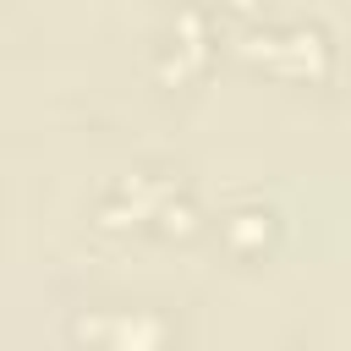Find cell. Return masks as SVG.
<instances>
[{"instance_id": "cell-1", "label": "cell", "mask_w": 351, "mask_h": 351, "mask_svg": "<svg viewBox=\"0 0 351 351\" xmlns=\"http://www.w3.org/2000/svg\"><path fill=\"white\" fill-rule=\"evenodd\" d=\"M241 55L263 66L280 82H324L329 77V33L313 22H274V27H247Z\"/></svg>"}, {"instance_id": "cell-2", "label": "cell", "mask_w": 351, "mask_h": 351, "mask_svg": "<svg viewBox=\"0 0 351 351\" xmlns=\"http://www.w3.org/2000/svg\"><path fill=\"white\" fill-rule=\"evenodd\" d=\"M82 351H170V318L159 307H88L71 318Z\"/></svg>"}, {"instance_id": "cell-3", "label": "cell", "mask_w": 351, "mask_h": 351, "mask_svg": "<svg viewBox=\"0 0 351 351\" xmlns=\"http://www.w3.org/2000/svg\"><path fill=\"white\" fill-rule=\"evenodd\" d=\"M181 197V181L165 170H132L99 197V225L104 230H159L170 203Z\"/></svg>"}, {"instance_id": "cell-4", "label": "cell", "mask_w": 351, "mask_h": 351, "mask_svg": "<svg viewBox=\"0 0 351 351\" xmlns=\"http://www.w3.org/2000/svg\"><path fill=\"white\" fill-rule=\"evenodd\" d=\"M208 60H214V16L203 0H181L159 49H154V66L165 82H192L208 71Z\"/></svg>"}, {"instance_id": "cell-5", "label": "cell", "mask_w": 351, "mask_h": 351, "mask_svg": "<svg viewBox=\"0 0 351 351\" xmlns=\"http://www.w3.org/2000/svg\"><path fill=\"white\" fill-rule=\"evenodd\" d=\"M219 236H225V247H230V252L252 258V252H263V247L274 241V208H263V203H241V208H230V214H225Z\"/></svg>"}, {"instance_id": "cell-6", "label": "cell", "mask_w": 351, "mask_h": 351, "mask_svg": "<svg viewBox=\"0 0 351 351\" xmlns=\"http://www.w3.org/2000/svg\"><path fill=\"white\" fill-rule=\"evenodd\" d=\"M203 5H208V0H203ZM214 5H219V0H214ZM225 5H236V11H252V0H225Z\"/></svg>"}]
</instances>
